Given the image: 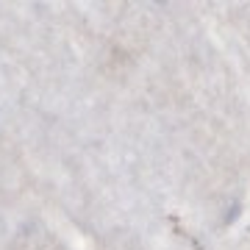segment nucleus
I'll return each instance as SVG.
<instances>
[{
  "label": "nucleus",
  "instance_id": "obj_1",
  "mask_svg": "<svg viewBox=\"0 0 250 250\" xmlns=\"http://www.w3.org/2000/svg\"><path fill=\"white\" fill-rule=\"evenodd\" d=\"M239 217H242V203H239V200H231L228 208H225V214H223V223L225 225H233Z\"/></svg>",
  "mask_w": 250,
  "mask_h": 250
}]
</instances>
